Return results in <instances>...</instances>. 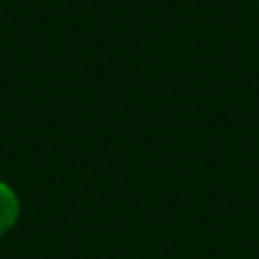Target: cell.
I'll use <instances>...</instances> for the list:
<instances>
[{
	"mask_svg": "<svg viewBox=\"0 0 259 259\" xmlns=\"http://www.w3.org/2000/svg\"><path fill=\"white\" fill-rule=\"evenodd\" d=\"M18 211H21V205L14 189L0 182V237L14 228V223L18 221Z\"/></svg>",
	"mask_w": 259,
	"mask_h": 259,
	"instance_id": "obj_1",
	"label": "cell"
}]
</instances>
